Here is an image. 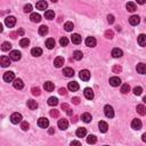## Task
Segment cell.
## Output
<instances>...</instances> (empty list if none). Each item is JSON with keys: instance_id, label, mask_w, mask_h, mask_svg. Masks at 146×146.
<instances>
[{"instance_id": "1", "label": "cell", "mask_w": 146, "mask_h": 146, "mask_svg": "<svg viewBox=\"0 0 146 146\" xmlns=\"http://www.w3.org/2000/svg\"><path fill=\"white\" fill-rule=\"evenodd\" d=\"M104 114H105V116L106 118H113L114 116V110H113V107L111 106V105H105V107H104Z\"/></svg>"}, {"instance_id": "2", "label": "cell", "mask_w": 146, "mask_h": 146, "mask_svg": "<svg viewBox=\"0 0 146 146\" xmlns=\"http://www.w3.org/2000/svg\"><path fill=\"white\" fill-rule=\"evenodd\" d=\"M22 114H19V113H13L10 115V121H11V123H14V124H17V123H19V122H22Z\"/></svg>"}, {"instance_id": "3", "label": "cell", "mask_w": 146, "mask_h": 146, "mask_svg": "<svg viewBox=\"0 0 146 146\" xmlns=\"http://www.w3.org/2000/svg\"><path fill=\"white\" fill-rule=\"evenodd\" d=\"M5 24L7 25L8 27H13L15 26L16 24V17L15 16H8L5 18Z\"/></svg>"}, {"instance_id": "4", "label": "cell", "mask_w": 146, "mask_h": 146, "mask_svg": "<svg viewBox=\"0 0 146 146\" xmlns=\"http://www.w3.org/2000/svg\"><path fill=\"white\" fill-rule=\"evenodd\" d=\"M9 57H10L11 61H15V62L19 61V59H21V57H22L21 51H18V50H11L10 54H9Z\"/></svg>"}, {"instance_id": "5", "label": "cell", "mask_w": 146, "mask_h": 146, "mask_svg": "<svg viewBox=\"0 0 146 146\" xmlns=\"http://www.w3.org/2000/svg\"><path fill=\"white\" fill-rule=\"evenodd\" d=\"M79 77H80V79L84 80V81H88V80L90 79V72L88 70H81Z\"/></svg>"}, {"instance_id": "6", "label": "cell", "mask_w": 146, "mask_h": 146, "mask_svg": "<svg viewBox=\"0 0 146 146\" xmlns=\"http://www.w3.org/2000/svg\"><path fill=\"white\" fill-rule=\"evenodd\" d=\"M4 80L6 82H11L15 80V74L14 72H11V71H8V72H6L4 74Z\"/></svg>"}, {"instance_id": "7", "label": "cell", "mask_w": 146, "mask_h": 146, "mask_svg": "<svg viewBox=\"0 0 146 146\" xmlns=\"http://www.w3.org/2000/svg\"><path fill=\"white\" fill-rule=\"evenodd\" d=\"M131 128H133L134 130L142 129V121L139 119H134L133 122H131Z\"/></svg>"}, {"instance_id": "8", "label": "cell", "mask_w": 146, "mask_h": 146, "mask_svg": "<svg viewBox=\"0 0 146 146\" xmlns=\"http://www.w3.org/2000/svg\"><path fill=\"white\" fill-rule=\"evenodd\" d=\"M58 128L62 130H66L68 128V122L66 119H61L58 121Z\"/></svg>"}, {"instance_id": "9", "label": "cell", "mask_w": 146, "mask_h": 146, "mask_svg": "<svg viewBox=\"0 0 146 146\" xmlns=\"http://www.w3.org/2000/svg\"><path fill=\"white\" fill-rule=\"evenodd\" d=\"M97 44V41H96V39L94 38V37H88L87 39H86V46H88V47H95Z\"/></svg>"}, {"instance_id": "10", "label": "cell", "mask_w": 146, "mask_h": 146, "mask_svg": "<svg viewBox=\"0 0 146 146\" xmlns=\"http://www.w3.org/2000/svg\"><path fill=\"white\" fill-rule=\"evenodd\" d=\"M36 7H37V9H39V10H46L48 7V4L46 1H44V0H40V1L37 2Z\"/></svg>"}, {"instance_id": "11", "label": "cell", "mask_w": 146, "mask_h": 146, "mask_svg": "<svg viewBox=\"0 0 146 146\" xmlns=\"http://www.w3.org/2000/svg\"><path fill=\"white\" fill-rule=\"evenodd\" d=\"M38 126L40 128H47L48 126H49V121H48V119H46V118H40L38 120Z\"/></svg>"}, {"instance_id": "12", "label": "cell", "mask_w": 146, "mask_h": 146, "mask_svg": "<svg viewBox=\"0 0 146 146\" xmlns=\"http://www.w3.org/2000/svg\"><path fill=\"white\" fill-rule=\"evenodd\" d=\"M0 63H1V66L2 67H7L10 65V59L9 57L7 56H1V58H0Z\"/></svg>"}, {"instance_id": "13", "label": "cell", "mask_w": 146, "mask_h": 146, "mask_svg": "<svg viewBox=\"0 0 146 146\" xmlns=\"http://www.w3.org/2000/svg\"><path fill=\"white\" fill-rule=\"evenodd\" d=\"M110 85L113 86V87H118V86L121 85V80H120L119 77H112L110 79Z\"/></svg>"}, {"instance_id": "14", "label": "cell", "mask_w": 146, "mask_h": 146, "mask_svg": "<svg viewBox=\"0 0 146 146\" xmlns=\"http://www.w3.org/2000/svg\"><path fill=\"white\" fill-rule=\"evenodd\" d=\"M84 95L87 99H93L94 98V91L91 88H86L84 90Z\"/></svg>"}, {"instance_id": "15", "label": "cell", "mask_w": 146, "mask_h": 146, "mask_svg": "<svg viewBox=\"0 0 146 146\" xmlns=\"http://www.w3.org/2000/svg\"><path fill=\"white\" fill-rule=\"evenodd\" d=\"M75 135H77V137H79V138L86 137V135H87V129H86V128H78Z\"/></svg>"}, {"instance_id": "16", "label": "cell", "mask_w": 146, "mask_h": 146, "mask_svg": "<svg viewBox=\"0 0 146 146\" xmlns=\"http://www.w3.org/2000/svg\"><path fill=\"white\" fill-rule=\"evenodd\" d=\"M13 85H14V88H15V89H23V87H24V84H23V81L21 79H15Z\"/></svg>"}, {"instance_id": "17", "label": "cell", "mask_w": 146, "mask_h": 146, "mask_svg": "<svg viewBox=\"0 0 146 146\" xmlns=\"http://www.w3.org/2000/svg\"><path fill=\"white\" fill-rule=\"evenodd\" d=\"M67 88H68V90H71V91H77L79 89V85H78V82H75V81H71V82H68Z\"/></svg>"}, {"instance_id": "18", "label": "cell", "mask_w": 146, "mask_h": 146, "mask_svg": "<svg viewBox=\"0 0 146 146\" xmlns=\"http://www.w3.org/2000/svg\"><path fill=\"white\" fill-rule=\"evenodd\" d=\"M63 64H64V58L63 57H56L55 61H54V65H55V67H62Z\"/></svg>"}, {"instance_id": "19", "label": "cell", "mask_w": 146, "mask_h": 146, "mask_svg": "<svg viewBox=\"0 0 146 146\" xmlns=\"http://www.w3.org/2000/svg\"><path fill=\"white\" fill-rule=\"evenodd\" d=\"M63 74H64L65 77H67V78H71V77L74 75V71H73V68H71V67H65L64 70H63Z\"/></svg>"}, {"instance_id": "20", "label": "cell", "mask_w": 146, "mask_h": 146, "mask_svg": "<svg viewBox=\"0 0 146 146\" xmlns=\"http://www.w3.org/2000/svg\"><path fill=\"white\" fill-rule=\"evenodd\" d=\"M139 22H141V18H139V16L133 15L131 17H129V23H130L131 25H137V24H139Z\"/></svg>"}, {"instance_id": "21", "label": "cell", "mask_w": 146, "mask_h": 146, "mask_svg": "<svg viewBox=\"0 0 146 146\" xmlns=\"http://www.w3.org/2000/svg\"><path fill=\"white\" fill-rule=\"evenodd\" d=\"M44 88H45V90H46V91H48V93H50V91H53V90H54V88H55V86H54V84H53V82L47 81V82H45Z\"/></svg>"}, {"instance_id": "22", "label": "cell", "mask_w": 146, "mask_h": 146, "mask_svg": "<svg viewBox=\"0 0 146 146\" xmlns=\"http://www.w3.org/2000/svg\"><path fill=\"white\" fill-rule=\"evenodd\" d=\"M137 72L141 73V74H145L146 73V64H144V63L137 64Z\"/></svg>"}, {"instance_id": "23", "label": "cell", "mask_w": 146, "mask_h": 146, "mask_svg": "<svg viewBox=\"0 0 146 146\" xmlns=\"http://www.w3.org/2000/svg\"><path fill=\"white\" fill-rule=\"evenodd\" d=\"M55 45H56V42L53 38H49V39L46 40V47H47L48 49H53V48L55 47Z\"/></svg>"}, {"instance_id": "24", "label": "cell", "mask_w": 146, "mask_h": 146, "mask_svg": "<svg viewBox=\"0 0 146 146\" xmlns=\"http://www.w3.org/2000/svg\"><path fill=\"white\" fill-rule=\"evenodd\" d=\"M122 55H123V51L121 49H119V48H114L112 50V56L114 58H119V57H121Z\"/></svg>"}, {"instance_id": "25", "label": "cell", "mask_w": 146, "mask_h": 146, "mask_svg": "<svg viewBox=\"0 0 146 146\" xmlns=\"http://www.w3.org/2000/svg\"><path fill=\"white\" fill-rule=\"evenodd\" d=\"M98 127H99V131H101V133H106L108 126H107V123L105 121H99Z\"/></svg>"}, {"instance_id": "26", "label": "cell", "mask_w": 146, "mask_h": 146, "mask_svg": "<svg viewBox=\"0 0 146 146\" xmlns=\"http://www.w3.org/2000/svg\"><path fill=\"white\" fill-rule=\"evenodd\" d=\"M27 107L30 108V110H37L38 108V103L36 101H33V99H29L27 101Z\"/></svg>"}, {"instance_id": "27", "label": "cell", "mask_w": 146, "mask_h": 146, "mask_svg": "<svg viewBox=\"0 0 146 146\" xmlns=\"http://www.w3.org/2000/svg\"><path fill=\"white\" fill-rule=\"evenodd\" d=\"M71 40H72L73 44L79 45L80 42H81V37H80L78 33H74V34H72V36H71Z\"/></svg>"}, {"instance_id": "28", "label": "cell", "mask_w": 146, "mask_h": 146, "mask_svg": "<svg viewBox=\"0 0 146 146\" xmlns=\"http://www.w3.org/2000/svg\"><path fill=\"white\" fill-rule=\"evenodd\" d=\"M30 19L33 23H39L40 21H41V16H40L39 14H37V13H32L31 14V16H30Z\"/></svg>"}, {"instance_id": "29", "label": "cell", "mask_w": 146, "mask_h": 146, "mask_svg": "<svg viewBox=\"0 0 146 146\" xmlns=\"http://www.w3.org/2000/svg\"><path fill=\"white\" fill-rule=\"evenodd\" d=\"M138 44L142 47L146 46V34H139L138 36Z\"/></svg>"}, {"instance_id": "30", "label": "cell", "mask_w": 146, "mask_h": 146, "mask_svg": "<svg viewBox=\"0 0 146 146\" xmlns=\"http://www.w3.org/2000/svg\"><path fill=\"white\" fill-rule=\"evenodd\" d=\"M31 54H32L34 57H39V56L42 55V49L41 48H39V47H36V48H33V49L31 50Z\"/></svg>"}, {"instance_id": "31", "label": "cell", "mask_w": 146, "mask_h": 146, "mask_svg": "<svg viewBox=\"0 0 146 146\" xmlns=\"http://www.w3.org/2000/svg\"><path fill=\"white\" fill-rule=\"evenodd\" d=\"M137 113L138 114H141V115H145L146 114V107L144 106L143 104H139V105H137Z\"/></svg>"}, {"instance_id": "32", "label": "cell", "mask_w": 146, "mask_h": 146, "mask_svg": "<svg viewBox=\"0 0 146 146\" xmlns=\"http://www.w3.org/2000/svg\"><path fill=\"white\" fill-rule=\"evenodd\" d=\"M82 57H84V54H82V51L75 50V51L73 53V58L75 59V61H80V59H82Z\"/></svg>"}, {"instance_id": "33", "label": "cell", "mask_w": 146, "mask_h": 146, "mask_svg": "<svg viewBox=\"0 0 146 146\" xmlns=\"http://www.w3.org/2000/svg\"><path fill=\"white\" fill-rule=\"evenodd\" d=\"M81 119H82V121H84V122H86V123H89L93 118H91V115L89 113H84L81 115Z\"/></svg>"}, {"instance_id": "34", "label": "cell", "mask_w": 146, "mask_h": 146, "mask_svg": "<svg viewBox=\"0 0 146 146\" xmlns=\"http://www.w3.org/2000/svg\"><path fill=\"white\" fill-rule=\"evenodd\" d=\"M127 10L128 11H130V13H134L136 9H137V7H136V4H134V2H128L127 4Z\"/></svg>"}, {"instance_id": "35", "label": "cell", "mask_w": 146, "mask_h": 146, "mask_svg": "<svg viewBox=\"0 0 146 146\" xmlns=\"http://www.w3.org/2000/svg\"><path fill=\"white\" fill-rule=\"evenodd\" d=\"M57 104H58V99H57L56 97H49V98H48V105H50V106H56Z\"/></svg>"}, {"instance_id": "36", "label": "cell", "mask_w": 146, "mask_h": 146, "mask_svg": "<svg viewBox=\"0 0 146 146\" xmlns=\"http://www.w3.org/2000/svg\"><path fill=\"white\" fill-rule=\"evenodd\" d=\"M64 29H65V31H67V32H71V31L74 29V25H73V23L72 22H66L64 24Z\"/></svg>"}, {"instance_id": "37", "label": "cell", "mask_w": 146, "mask_h": 146, "mask_svg": "<svg viewBox=\"0 0 146 146\" xmlns=\"http://www.w3.org/2000/svg\"><path fill=\"white\" fill-rule=\"evenodd\" d=\"M47 33H48V26H46V25H41V26L39 27V34L40 36H46Z\"/></svg>"}, {"instance_id": "38", "label": "cell", "mask_w": 146, "mask_h": 146, "mask_svg": "<svg viewBox=\"0 0 146 146\" xmlns=\"http://www.w3.org/2000/svg\"><path fill=\"white\" fill-rule=\"evenodd\" d=\"M45 17L47 19H53V18H55V13H54L53 10H46Z\"/></svg>"}, {"instance_id": "39", "label": "cell", "mask_w": 146, "mask_h": 146, "mask_svg": "<svg viewBox=\"0 0 146 146\" xmlns=\"http://www.w3.org/2000/svg\"><path fill=\"white\" fill-rule=\"evenodd\" d=\"M62 110H64L65 112L68 114V115H72V114H73V111L71 110V108L68 107V105L65 104V103H64V104H62Z\"/></svg>"}, {"instance_id": "40", "label": "cell", "mask_w": 146, "mask_h": 146, "mask_svg": "<svg viewBox=\"0 0 146 146\" xmlns=\"http://www.w3.org/2000/svg\"><path fill=\"white\" fill-rule=\"evenodd\" d=\"M19 45H21V47H23V48H26L27 46L30 45V40L27 38H23L21 41H19Z\"/></svg>"}, {"instance_id": "41", "label": "cell", "mask_w": 146, "mask_h": 146, "mask_svg": "<svg viewBox=\"0 0 146 146\" xmlns=\"http://www.w3.org/2000/svg\"><path fill=\"white\" fill-rule=\"evenodd\" d=\"M11 49V45L9 44V42H4L2 44V46H1V50L2 51H8V50H10Z\"/></svg>"}, {"instance_id": "42", "label": "cell", "mask_w": 146, "mask_h": 146, "mask_svg": "<svg viewBox=\"0 0 146 146\" xmlns=\"http://www.w3.org/2000/svg\"><path fill=\"white\" fill-rule=\"evenodd\" d=\"M130 91V86L128 85V84H124V85H122V87H121V93L122 94H128Z\"/></svg>"}, {"instance_id": "43", "label": "cell", "mask_w": 146, "mask_h": 146, "mask_svg": "<svg viewBox=\"0 0 146 146\" xmlns=\"http://www.w3.org/2000/svg\"><path fill=\"white\" fill-rule=\"evenodd\" d=\"M96 142H97L96 136H94V135H89V136L87 137V143H88V144H95Z\"/></svg>"}, {"instance_id": "44", "label": "cell", "mask_w": 146, "mask_h": 146, "mask_svg": "<svg viewBox=\"0 0 146 146\" xmlns=\"http://www.w3.org/2000/svg\"><path fill=\"white\" fill-rule=\"evenodd\" d=\"M142 93H143V88L142 87H135L134 88V94H135L136 96L142 95Z\"/></svg>"}, {"instance_id": "45", "label": "cell", "mask_w": 146, "mask_h": 146, "mask_svg": "<svg viewBox=\"0 0 146 146\" xmlns=\"http://www.w3.org/2000/svg\"><path fill=\"white\" fill-rule=\"evenodd\" d=\"M59 44H61V46H67L68 45V39L66 38V37H63V38H61V40H59Z\"/></svg>"}, {"instance_id": "46", "label": "cell", "mask_w": 146, "mask_h": 146, "mask_svg": "<svg viewBox=\"0 0 146 146\" xmlns=\"http://www.w3.org/2000/svg\"><path fill=\"white\" fill-rule=\"evenodd\" d=\"M29 123L26 121H22L21 122V128H22V130H24V131H26V130H29Z\"/></svg>"}, {"instance_id": "47", "label": "cell", "mask_w": 146, "mask_h": 146, "mask_svg": "<svg viewBox=\"0 0 146 146\" xmlns=\"http://www.w3.org/2000/svg\"><path fill=\"white\" fill-rule=\"evenodd\" d=\"M112 71H113V73H120L122 71V67L120 66V65H114L113 68H112Z\"/></svg>"}, {"instance_id": "48", "label": "cell", "mask_w": 146, "mask_h": 146, "mask_svg": "<svg viewBox=\"0 0 146 146\" xmlns=\"http://www.w3.org/2000/svg\"><path fill=\"white\" fill-rule=\"evenodd\" d=\"M105 37H106L107 39H112L113 37H114V33H113V31H112V30H107L106 32H105Z\"/></svg>"}, {"instance_id": "49", "label": "cell", "mask_w": 146, "mask_h": 146, "mask_svg": "<svg viewBox=\"0 0 146 146\" xmlns=\"http://www.w3.org/2000/svg\"><path fill=\"white\" fill-rule=\"evenodd\" d=\"M32 11V5L31 4H27L24 6V13H31Z\"/></svg>"}, {"instance_id": "50", "label": "cell", "mask_w": 146, "mask_h": 146, "mask_svg": "<svg viewBox=\"0 0 146 146\" xmlns=\"http://www.w3.org/2000/svg\"><path fill=\"white\" fill-rule=\"evenodd\" d=\"M31 91H32V95L33 96H39L40 95V89H39L38 87H33Z\"/></svg>"}, {"instance_id": "51", "label": "cell", "mask_w": 146, "mask_h": 146, "mask_svg": "<svg viewBox=\"0 0 146 146\" xmlns=\"http://www.w3.org/2000/svg\"><path fill=\"white\" fill-rule=\"evenodd\" d=\"M59 115V112L57 110H51L50 111V116H53V118H58Z\"/></svg>"}, {"instance_id": "52", "label": "cell", "mask_w": 146, "mask_h": 146, "mask_svg": "<svg viewBox=\"0 0 146 146\" xmlns=\"http://www.w3.org/2000/svg\"><path fill=\"white\" fill-rule=\"evenodd\" d=\"M114 21H115V18H114L113 15H107V22L110 23V24H113Z\"/></svg>"}, {"instance_id": "53", "label": "cell", "mask_w": 146, "mask_h": 146, "mask_svg": "<svg viewBox=\"0 0 146 146\" xmlns=\"http://www.w3.org/2000/svg\"><path fill=\"white\" fill-rule=\"evenodd\" d=\"M72 103H73V104H75V105H79L80 104V98H79V97H73V98H72Z\"/></svg>"}, {"instance_id": "54", "label": "cell", "mask_w": 146, "mask_h": 146, "mask_svg": "<svg viewBox=\"0 0 146 146\" xmlns=\"http://www.w3.org/2000/svg\"><path fill=\"white\" fill-rule=\"evenodd\" d=\"M58 93H59V95H63V96H65L67 94V91H66V89L65 88H61V89L58 90Z\"/></svg>"}, {"instance_id": "55", "label": "cell", "mask_w": 146, "mask_h": 146, "mask_svg": "<svg viewBox=\"0 0 146 146\" xmlns=\"http://www.w3.org/2000/svg\"><path fill=\"white\" fill-rule=\"evenodd\" d=\"M18 36V33L17 32H11L10 33V37H11V39H16V37Z\"/></svg>"}, {"instance_id": "56", "label": "cell", "mask_w": 146, "mask_h": 146, "mask_svg": "<svg viewBox=\"0 0 146 146\" xmlns=\"http://www.w3.org/2000/svg\"><path fill=\"white\" fill-rule=\"evenodd\" d=\"M71 145H78V146H80V145H81V143H80V142H77V141H73L72 143H71Z\"/></svg>"}, {"instance_id": "57", "label": "cell", "mask_w": 146, "mask_h": 146, "mask_svg": "<svg viewBox=\"0 0 146 146\" xmlns=\"http://www.w3.org/2000/svg\"><path fill=\"white\" fill-rule=\"evenodd\" d=\"M146 2V0H137V4H139V5H144Z\"/></svg>"}, {"instance_id": "58", "label": "cell", "mask_w": 146, "mask_h": 146, "mask_svg": "<svg viewBox=\"0 0 146 146\" xmlns=\"http://www.w3.org/2000/svg\"><path fill=\"white\" fill-rule=\"evenodd\" d=\"M17 33H18V36H23V34H24V30H22L21 29V30L17 31Z\"/></svg>"}, {"instance_id": "59", "label": "cell", "mask_w": 146, "mask_h": 146, "mask_svg": "<svg viewBox=\"0 0 146 146\" xmlns=\"http://www.w3.org/2000/svg\"><path fill=\"white\" fill-rule=\"evenodd\" d=\"M142 139H143V142H145V143H146V133H145V134H143Z\"/></svg>"}, {"instance_id": "60", "label": "cell", "mask_w": 146, "mask_h": 146, "mask_svg": "<svg viewBox=\"0 0 146 146\" xmlns=\"http://www.w3.org/2000/svg\"><path fill=\"white\" fill-rule=\"evenodd\" d=\"M49 134H50V135L55 134V129H54V128H50V129H49Z\"/></svg>"}, {"instance_id": "61", "label": "cell", "mask_w": 146, "mask_h": 146, "mask_svg": "<svg viewBox=\"0 0 146 146\" xmlns=\"http://www.w3.org/2000/svg\"><path fill=\"white\" fill-rule=\"evenodd\" d=\"M143 102H144V103H146V96L144 97V98H143Z\"/></svg>"}, {"instance_id": "62", "label": "cell", "mask_w": 146, "mask_h": 146, "mask_svg": "<svg viewBox=\"0 0 146 146\" xmlns=\"http://www.w3.org/2000/svg\"><path fill=\"white\" fill-rule=\"evenodd\" d=\"M51 1H53V2H57V0H51Z\"/></svg>"}]
</instances>
